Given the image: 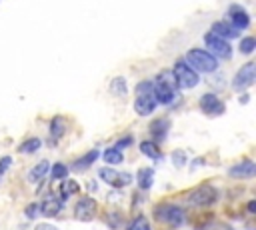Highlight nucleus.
Here are the masks:
<instances>
[{
	"label": "nucleus",
	"instance_id": "obj_1",
	"mask_svg": "<svg viewBox=\"0 0 256 230\" xmlns=\"http://www.w3.org/2000/svg\"><path fill=\"white\" fill-rule=\"evenodd\" d=\"M176 86L178 84H176L172 70H162L152 82V96L156 104H170L176 96Z\"/></svg>",
	"mask_w": 256,
	"mask_h": 230
},
{
	"label": "nucleus",
	"instance_id": "obj_2",
	"mask_svg": "<svg viewBox=\"0 0 256 230\" xmlns=\"http://www.w3.org/2000/svg\"><path fill=\"white\" fill-rule=\"evenodd\" d=\"M184 62H186L192 70H196V72H214V70L218 68V60H216L210 52L200 50V48L188 50Z\"/></svg>",
	"mask_w": 256,
	"mask_h": 230
},
{
	"label": "nucleus",
	"instance_id": "obj_3",
	"mask_svg": "<svg viewBox=\"0 0 256 230\" xmlns=\"http://www.w3.org/2000/svg\"><path fill=\"white\" fill-rule=\"evenodd\" d=\"M156 100L152 96V82L144 80L136 86V98H134V110L140 116H148L156 110Z\"/></svg>",
	"mask_w": 256,
	"mask_h": 230
},
{
	"label": "nucleus",
	"instance_id": "obj_4",
	"mask_svg": "<svg viewBox=\"0 0 256 230\" xmlns=\"http://www.w3.org/2000/svg\"><path fill=\"white\" fill-rule=\"evenodd\" d=\"M154 216L158 222H166L170 226H180L184 222V210L176 204H160L154 208Z\"/></svg>",
	"mask_w": 256,
	"mask_h": 230
},
{
	"label": "nucleus",
	"instance_id": "obj_5",
	"mask_svg": "<svg viewBox=\"0 0 256 230\" xmlns=\"http://www.w3.org/2000/svg\"><path fill=\"white\" fill-rule=\"evenodd\" d=\"M172 74L176 78V84L182 86V88H194L200 80V76L196 74V70H192L184 60H178L172 68Z\"/></svg>",
	"mask_w": 256,
	"mask_h": 230
},
{
	"label": "nucleus",
	"instance_id": "obj_6",
	"mask_svg": "<svg viewBox=\"0 0 256 230\" xmlns=\"http://www.w3.org/2000/svg\"><path fill=\"white\" fill-rule=\"evenodd\" d=\"M218 200V190L210 184H202L198 186L190 196H188V202L190 206H210Z\"/></svg>",
	"mask_w": 256,
	"mask_h": 230
},
{
	"label": "nucleus",
	"instance_id": "obj_7",
	"mask_svg": "<svg viewBox=\"0 0 256 230\" xmlns=\"http://www.w3.org/2000/svg\"><path fill=\"white\" fill-rule=\"evenodd\" d=\"M204 44H206V48H208L206 52H210L216 60H218V58H224V60L230 58V52H232V50H230V44H228L226 40L218 38L216 34L206 32V34H204Z\"/></svg>",
	"mask_w": 256,
	"mask_h": 230
},
{
	"label": "nucleus",
	"instance_id": "obj_8",
	"mask_svg": "<svg viewBox=\"0 0 256 230\" xmlns=\"http://www.w3.org/2000/svg\"><path fill=\"white\" fill-rule=\"evenodd\" d=\"M98 176L106 184H110L114 188H124V186H128L132 182V176L128 172H118V170H110V168H100L98 170Z\"/></svg>",
	"mask_w": 256,
	"mask_h": 230
},
{
	"label": "nucleus",
	"instance_id": "obj_9",
	"mask_svg": "<svg viewBox=\"0 0 256 230\" xmlns=\"http://www.w3.org/2000/svg\"><path fill=\"white\" fill-rule=\"evenodd\" d=\"M254 78H256V64L248 62L236 72V76L232 80V86H234V90H244L254 82Z\"/></svg>",
	"mask_w": 256,
	"mask_h": 230
},
{
	"label": "nucleus",
	"instance_id": "obj_10",
	"mask_svg": "<svg viewBox=\"0 0 256 230\" xmlns=\"http://www.w3.org/2000/svg\"><path fill=\"white\" fill-rule=\"evenodd\" d=\"M96 214V202L90 198V196H82L76 206H74V216L76 220H82V222H90Z\"/></svg>",
	"mask_w": 256,
	"mask_h": 230
},
{
	"label": "nucleus",
	"instance_id": "obj_11",
	"mask_svg": "<svg viewBox=\"0 0 256 230\" xmlns=\"http://www.w3.org/2000/svg\"><path fill=\"white\" fill-rule=\"evenodd\" d=\"M228 18H230L228 24H230L232 28H236L238 32L250 26V16H248L246 10H244L242 6H238V4H232V6L228 8Z\"/></svg>",
	"mask_w": 256,
	"mask_h": 230
},
{
	"label": "nucleus",
	"instance_id": "obj_12",
	"mask_svg": "<svg viewBox=\"0 0 256 230\" xmlns=\"http://www.w3.org/2000/svg\"><path fill=\"white\" fill-rule=\"evenodd\" d=\"M200 110L208 116H216V114L224 112V104L220 102V98L216 94H204L200 98Z\"/></svg>",
	"mask_w": 256,
	"mask_h": 230
},
{
	"label": "nucleus",
	"instance_id": "obj_13",
	"mask_svg": "<svg viewBox=\"0 0 256 230\" xmlns=\"http://www.w3.org/2000/svg\"><path fill=\"white\" fill-rule=\"evenodd\" d=\"M228 174L232 178H252L256 174V164L252 160H242L240 164H234L228 170Z\"/></svg>",
	"mask_w": 256,
	"mask_h": 230
},
{
	"label": "nucleus",
	"instance_id": "obj_14",
	"mask_svg": "<svg viewBox=\"0 0 256 230\" xmlns=\"http://www.w3.org/2000/svg\"><path fill=\"white\" fill-rule=\"evenodd\" d=\"M62 206H64V202H62V198H58V196H50V198H46L42 204H40V212L44 214V216H48V218H52V216H56V214H60V210H62Z\"/></svg>",
	"mask_w": 256,
	"mask_h": 230
},
{
	"label": "nucleus",
	"instance_id": "obj_15",
	"mask_svg": "<svg viewBox=\"0 0 256 230\" xmlns=\"http://www.w3.org/2000/svg\"><path fill=\"white\" fill-rule=\"evenodd\" d=\"M212 34H216L222 40H228V38H238L240 32L236 28H232L228 22H214L212 24Z\"/></svg>",
	"mask_w": 256,
	"mask_h": 230
},
{
	"label": "nucleus",
	"instance_id": "obj_16",
	"mask_svg": "<svg viewBox=\"0 0 256 230\" xmlns=\"http://www.w3.org/2000/svg\"><path fill=\"white\" fill-rule=\"evenodd\" d=\"M136 180H138V186L142 190H148L154 182V170L152 168H140L138 174H136Z\"/></svg>",
	"mask_w": 256,
	"mask_h": 230
},
{
	"label": "nucleus",
	"instance_id": "obj_17",
	"mask_svg": "<svg viewBox=\"0 0 256 230\" xmlns=\"http://www.w3.org/2000/svg\"><path fill=\"white\" fill-rule=\"evenodd\" d=\"M168 128H170V124H168V120H154L152 124H150V134H152V138H166V134H168Z\"/></svg>",
	"mask_w": 256,
	"mask_h": 230
},
{
	"label": "nucleus",
	"instance_id": "obj_18",
	"mask_svg": "<svg viewBox=\"0 0 256 230\" xmlns=\"http://www.w3.org/2000/svg\"><path fill=\"white\" fill-rule=\"evenodd\" d=\"M140 150H142L144 156H148V158H152V160L162 158L160 148H158V144H156L154 140H144V142H140Z\"/></svg>",
	"mask_w": 256,
	"mask_h": 230
},
{
	"label": "nucleus",
	"instance_id": "obj_19",
	"mask_svg": "<svg viewBox=\"0 0 256 230\" xmlns=\"http://www.w3.org/2000/svg\"><path fill=\"white\" fill-rule=\"evenodd\" d=\"M48 170H50L48 160H42V162H38V164L28 172V180H30V182H38L40 178H44V176L48 174Z\"/></svg>",
	"mask_w": 256,
	"mask_h": 230
},
{
	"label": "nucleus",
	"instance_id": "obj_20",
	"mask_svg": "<svg viewBox=\"0 0 256 230\" xmlns=\"http://www.w3.org/2000/svg\"><path fill=\"white\" fill-rule=\"evenodd\" d=\"M64 130H66L64 118H62V116H54V118H52V122H50V134H52V138H54V140H58V138L64 134Z\"/></svg>",
	"mask_w": 256,
	"mask_h": 230
},
{
	"label": "nucleus",
	"instance_id": "obj_21",
	"mask_svg": "<svg viewBox=\"0 0 256 230\" xmlns=\"http://www.w3.org/2000/svg\"><path fill=\"white\" fill-rule=\"evenodd\" d=\"M98 154H100L98 150H90L86 156H82L80 160H76L72 168H74V170H78V172H80V170H84V168H88V166H90V164H92V162L98 158Z\"/></svg>",
	"mask_w": 256,
	"mask_h": 230
},
{
	"label": "nucleus",
	"instance_id": "obj_22",
	"mask_svg": "<svg viewBox=\"0 0 256 230\" xmlns=\"http://www.w3.org/2000/svg\"><path fill=\"white\" fill-rule=\"evenodd\" d=\"M102 158L106 160V164H112V166H116V164H120L124 160V156H122V152L118 148H106Z\"/></svg>",
	"mask_w": 256,
	"mask_h": 230
},
{
	"label": "nucleus",
	"instance_id": "obj_23",
	"mask_svg": "<svg viewBox=\"0 0 256 230\" xmlns=\"http://www.w3.org/2000/svg\"><path fill=\"white\" fill-rule=\"evenodd\" d=\"M110 92H112V94H116V96H124V94L128 92L126 80H124L122 76H118V78H112V82H110Z\"/></svg>",
	"mask_w": 256,
	"mask_h": 230
},
{
	"label": "nucleus",
	"instance_id": "obj_24",
	"mask_svg": "<svg viewBox=\"0 0 256 230\" xmlns=\"http://www.w3.org/2000/svg\"><path fill=\"white\" fill-rule=\"evenodd\" d=\"M40 146H42L40 138H28V140H24V142L18 146V150H20L22 154H32V152H36Z\"/></svg>",
	"mask_w": 256,
	"mask_h": 230
},
{
	"label": "nucleus",
	"instance_id": "obj_25",
	"mask_svg": "<svg viewBox=\"0 0 256 230\" xmlns=\"http://www.w3.org/2000/svg\"><path fill=\"white\" fill-rule=\"evenodd\" d=\"M78 190H80L78 182H74V180H66V182L62 184V190H60V198H62V200H66L70 194H74V192H78Z\"/></svg>",
	"mask_w": 256,
	"mask_h": 230
},
{
	"label": "nucleus",
	"instance_id": "obj_26",
	"mask_svg": "<svg viewBox=\"0 0 256 230\" xmlns=\"http://www.w3.org/2000/svg\"><path fill=\"white\" fill-rule=\"evenodd\" d=\"M254 48H256V40H254L252 36L242 38V40H240V44H238V50H240L242 54H252V52H254Z\"/></svg>",
	"mask_w": 256,
	"mask_h": 230
},
{
	"label": "nucleus",
	"instance_id": "obj_27",
	"mask_svg": "<svg viewBox=\"0 0 256 230\" xmlns=\"http://www.w3.org/2000/svg\"><path fill=\"white\" fill-rule=\"evenodd\" d=\"M128 230H152V228H150V224H148V220H146L144 216H136V218L130 222Z\"/></svg>",
	"mask_w": 256,
	"mask_h": 230
},
{
	"label": "nucleus",
	"instance_id": "obj_28",
	"mask_svg": "<svg viewBox=\"0 0 256 230\" xmlns=\"http://www.w3.org/2000/svg\"><path fill=\"white\" fill-rule=\"evenodd\" d=\"M52 168V176L54 178H66V174H68V168L62 164V162H56L54 166H50Z\"/></svg>",
	"mask_w": 256,
	"mask_h": 230
},
{
	"label": "nucleus",
	"instance_id": "obj_29",
	"mask_svg": "<svg viewBox=\"0 0 256 230\" xmlns=\"http://www.w3.org/2000/svg\"><path fill=\"white\" fill-rule=\"evenodd\" d=\"M10 164H12V158H10V156H4V158L0 160V176L10 168Z\"/></svg>",
	"mask_w": 256,
	"mask_h": 230
},
{
	"label": "nucleus",
	"instance_id": "obj_30",
	"mask_svg": "<svg viewBox=\"0 0 256 230\" xmlns=\"http://www.w3.org/2000/svg\"><path fill=\"white\" fill-rule=\"evenodd\" d=\"M206 230H232L228 224H224V222H214V224H210Z\"/></svg>",
	"mask_w": 256,
	"mask_h": 230
},
{
	"label": "nucleus",
	"instance_id": "obj_31",
	"mask_svg": "<svg viewBox=\"0 0 256 230\" xmlns=\"http://www.w3.org/2000/svg\"><path fill=\"white\" fill-rule=\"evenodd\" d=\"M130 144H132V136H124L122 140H118V144H116L114 148H118V150H120V148H124V146H130Z\"/></svg>",
	"mask_w": 256,
	"mask_h": 230
},
{
	"label": "nucleus",
	"instance_id": "obj_32",
	"mask_svg": "<svg viewBox=\"0 0 256 230\" xmlns=\"http://www.w3.org/2000/svg\"><path fill=\"white\" fill-rule=\"evenodd\" d=\"M38 212V206L36 204H30V206H26V210H24V214L28 216V218H34V214Z\"/></svg>",
	"mask_w": 256,
	"mask_h": 230
},
{
	"label": "nucleus",
	"instance_id": "obj_33",
	"mask_svg": "<svg viewBox=\"0 0 256 230\" xmlns=\"http://www.w3.org/2000/svg\"><path fill=\"white\" fill-rule=\"evenodd\" d=\"M172 160H174V164H178V166H182V164H184V154H182V152H174V156H172Z\"/></svg>",
	"mask_w": 256,
	"mask_h": 230
},
{
	"label": "nucleus",
	"instance_id": "obj_34",
	"mask_svg": "<svg viewBox=\"0 0 256 230\" xmlns=\"http://www.w3.org/2000/svg\"><path fill=\"white\" fill-rule=\"evenodd\" d=\"M36 230H58V228H56V226H52V224H46V222H44V224H38V226H36Z\"/></svg>",
	"mask_w": 256,
	"mask_h": 230
},
{
	"label": "nucleus",
	"instance_id": "obj_35",
	"mask_svg": "<svg viewBox=\"0 0 256 230\" xmlns=\"http://www.w3.org/2000/svg\"><path fill=\"white\" fill-rule=\"evenodd\" d=\"M248 210H250V212H256V202H254V200L248 202Z\"/></svg>",
	"mask_w": 256,
	"mask_h": 230
}]
</instances>
